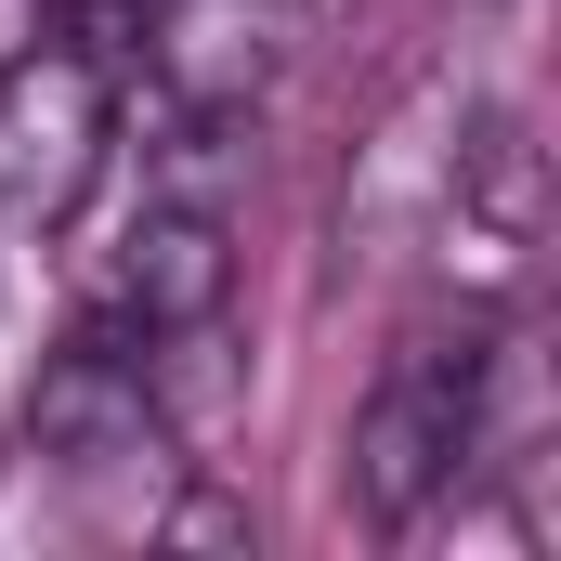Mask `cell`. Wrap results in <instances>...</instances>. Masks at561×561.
Here are the masks:
<instances>
[{"label": "cell", "mask_w": 561, "mask_h": 561, "mask_svg": "<svg viewBox=\"0 0 561 561\" xmlns=\"http://www.w3.org/2000/svg\"><path fill=\"white\" fill-rule=\"evenodd\" d=\"M496 353L510 340H483V327L392 340V366H379V392L353 419V510L366 523L405 536L431 496H457V483L496 470Z\"/></svg>", "instance_id": "cell-1"}, {"label": "cell", "mask_w": 561, "mask_h": 561, "mask_svg": "<svg viewBox=\"0 0 561 561\" xmlns=\"http://www.w3.org/2000/svg\"><path fill=\"white\" fill-rule=\"evenodd\" d=\"M222 300H236V236H222V209L144 196L131 222H118V249H105V327L144 353V340L222 327Z\"/></svg>", "instance_id": "cell-6"}, {"label": "cell", "mask_w": 561, "mask_h": 561, "mask_svg": "<svg viewBox=\"0 0 561 561\" xmlns=\"http://www.w3.org/2000/svg\"><path fill=\"white\" fill-rule=\"evenodd\" d=\"M105 144H118V79L105 53L79 39H13L0 53V222L13 236H53L92 183H105Z\"/></svg>", "instance_id": "cell-3"}, {"label": "cell", "mask_w": 561, "mask_h": 561, "mask_svg": "<svg viewBox=\"0 0 561 561\" xmlns=\"http://www.w3.org/2000/svg\"><path fill=\"white\" fill-rule=\"evenodd\" d=\"M549 249V170L523 118H470V144H444L431 170V262L457 275V300H523Z\"/></svg>", "instance_id": "cell-4"}, {"label": "cell", "mask_w": 561, "mask_h": 561, "mask_svg": "<svg viewBox=\"0 0 561 561\" xmlns=\"http://www.w3.org/2000/svg\"><path fill=\"white\" fill-rule=\"evenodd\" d=\"M26 457H39L105 536H144L157 496H170V392H157V353H131V340L53 353L39 392H26Z\"/></svg>", "instance_id": "cell-2"}, {"label": "cell", "mask_w": 561, "mask_h": 561, "mask_svg": "<svg viewBox=\"0 0 561 561\" xmlns=\"http://www.w3.org/2000/svg\"><path fill=\"white\" fill-rule=\"evenodd\" d=\"M13 39H39V0H0V53H13Z\"/></svg>", "instance_id": "cell-7"}, {"label": "cell", "mask_w": 561, "mask_h": 561, "mask_svg": "<svg viewBox=\"0 0 561 561\" xmlns=\"http://www.w3.org/2000/svg\"><path fill=\"white\" fill-rule=\"evenodd\" d=\"M300 26H313L300 0H144L131 13L170 118H196V131H222V118H249L275 92L287 66H300Z\"/></svg>", "instance_id": "cell-5"}]
</instances>
